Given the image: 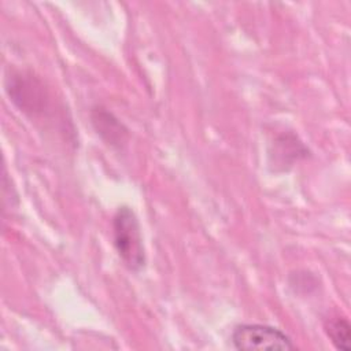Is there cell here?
Wrapping results in <instances>:
<instances>
[{"label": "cell", "mask_w": 351, "mask_h": 351, "mask_svg": "<svg viewBox=\"0 0 351 351\" xmlns=\"http://www.w3.org/2000/svg\"><path fill=\"white\" fill-rule=\"evenodd\" d=\"M324 329L337 350H343V351L350 350L351 328L346 318L339 315L329 317L324 321Z\"/></svg>", "instance_id": "obj_5"}, {"label": "cell", "mask_w": 351, "mask_h": 351, "mask_svg": "<svg viewBox=\"0 0 351 351\" xmlns=\"http://www.w3.org/2000/svg\"><path fill=\"white\" fill-rule=\"evenodd\" d=\"M92 122L97 130V133L108 143V144H121L123 143L125 129L118 119L112 117V114L104 111L103 108H95L92 111Z\"/></svg>", "instance_id": "obj_4"}, {"label": "cell", "mask_w": 351, "mask_h": 351, "mask_svg": "<svg viewBox=\"0 0 351 351\" xmlns=\"http://www.w3.org/2000/svg\"><path fill=\"white\" fill-rule=\"evenodd\" d=\"M7 92L18 108L32 117H47V111L52 110V97L43 82L32 74L14 73L10 75L7 80Z\"/></svg>", "instance_id": "obj_3"}, {"label": "cell", "mask_w": 351, "mask_h": 351, "mask_svg": "<svg viewBox=\"0 0 351 351\" xmlns=\"http://www.w3.org/2000/svg\"><path fill=\"white\" fill-rule=\"evenodd\" d=\"M112 239L123 265L132 271L141 270L145 265L144 243L138 219L130 207L122 206L114 214Z\"/></svg>", "instance_id": "obj_1"}, {"label": "cell", "mask_w": 351, "mask_h": 351, "mask_svg": "<svg viewBox=\"0 0 351 351\" xmlns=\"http://www.w3.org/2000/svg\"><path fill=\"white\" fill-rule=\"evenodd\" d=\"M230 340L236 350L287 351L296 348L287 333L278 328L262 324H241L234 326Z\"/></svg>", "instance_id": "obj_2"}]
</instances>
